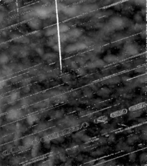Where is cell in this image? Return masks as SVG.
I'll use <instances>...</instances> for the list:
<instances>
[{
    "label": "cell",
    "instance_id": "cell-1",
    "mask_svg": "<svg viewBox=\"0 0 147 166\" xmlns=\"http://www.w3.org/2000/svg\"><path fill=\"white\" fill-rule=\"evenodd\" d=\"M52 8L46 6H38L34 9L33 13L35 16H39L41 18H46L52 12Z\"/></svg>",
    "mask_w": 147,
    "mask_h": 166
},
{
    "label": "cell",
    "instance_id": "cell-2",
    "mask_svg": "<svg viewBox=\"0 0 147 166\" xmlns=\"http://www.w3.org/2000/svg\"><path fill=\"white\" fill-rule=\"evenodd\" d=\"M22 116V111L19 108H12L6 114V118L8 121H15L19 120Z\"/></svg>",
    "mask_w": 147,
    "mask_h": 166
},
{
    "label": "cell",
    "instance_id": "cell-3",
    "mask_svg": "<svg viewBox=\"0 0 147 166\" xmlns=\"http://www.w3.org/2000/svg\"><path fill=\"white\" fill-rule=\"evenodd\" d=\"M110 27L116 30L122 29L125 25V22L122 18L119 16H114L110 20Z\"/></svg>",
    "mask_w": 147,
    "mask_h": 166
},
{
    "label": "cell",
    "instance_id": "cell-4",
    "mask_svg": "<svg viewBox=\"0 0 147 166\" xmlns=\"http://www.w3.org/2000/svg\"><path fill=\"white\" fill-rule=\"evenodd\" d=\"M27 25L33 30H38L42 26V22L40 19L36 17H32L29 19Z\"/></svg>",
    "mask_w": 147,
    "mask_h": 166
},
{
    "label": "cell",
    "instance_id": "cell-5",
    "mask_svg": "<svg viewBox=\"0 0 147 166\" xmlns=\"http://www.w3.org/2000/svg\"><path fill=\"white\" fill-rule=\"evenodd\" d=\"M124 49L126 53L129 55H135L139 52L138 46L134 44H127L124 47Z\"/></svg>",
    "mask_w": 147,
    "mask_h": 166
},
{
    "label": "cell",
    "instance_id": "cell-6",
    "mask_svg": "<svg viewBox=\"0 0 147 166\" xmlns=\"http://www.w3.org/2000/svg\"><path fill=\"white\" fill-rule=\"evenodd\" d=\"M70 38H78L81 37L83 33V31L79 28H74L70 29L67 32Z\"/></svg>",
    "mask_w": 147,
    "mask_h": 166
},
{
    "label": "cell",
    "instance_id": "cell-7",
    "mask_svg": "<svg viewBox=\"0 0 147 166\" xmlns=\"http://www.w3.org/2000/svg\"><path fill=\"white\" fill-rule=\"evenodd\" d=\"M12 38L16 43H28L30 42L29 38L19 34H14L12 35Z\"/></svg>",
    "mask_w": 147,
    "mask_h": 166
},
{
    "label": "cell",
    "instance_id": "cell-8",
    "mask_svg": "<svg viewBox=\"0 0 147 166\" xmlns=\"http://www.w3.org/2000/svg\"><path fill=\"white\" fill-rule=\"evenodd\" d=\"M20 97V92L19 91H15L11 92L8 96L7 102L10 104L15 103Z\"/></svg>",
    "mask_w": 147,
    "mask_h": 166
},
{
    "label": "cell",
    "instance_id": "cell-9",
    "mask_svg": "<svg viewBox=\"0 0 147 166\" xmlns=\"http://www.w3.org/2000/svg\"><path fill=\"white\" fill-rule=\"evenodd\" d=\"M78 9L76 7H65L62 10V12L66 15L74 16L76 15Z\"/></svg>",
    "mask_w": 147,
    "mask_h": 166
},
{
    "label": "cell",
    "instance_id": "cell-10",
    "mask_svg": "<svg viewBox=\"0 0 147 166\" xmlns=\"http://www.w3.org/2000/svg\"><path fill=\"white\" fill-rule=\"evenodd\" d=\"M58 33V27L56 25H53L48 27L44 31V35L46 37H52Z\"/></svg>",
    "mask_w": 147,
    "mask_h": 166
},
{
    "label": "cell",
    "instance_id": "cell-11",
    "mask_svg": "<svg viewBox=\"0 0 147 166\" xmlns=\"http://www.w3.org/2000/svg\"><path fill=\"white\" fill-rule=\"evenodd\" d=\"M35 136L33 135H30L24 137L22 140V143L24 145V147L28 148L30 147L32 145V143L33 141V140L35 138Z\"/></svg>",
    "mask_w": 147,
    "mask_h": 166
},
{
    "label": "cell",
    "instance_id": "cell-12",
    "mask_svg": "<svg viewBox=\"0 0 147 166\" xmlns=\"http://www.w3.org/2000/svg\"><path fill=\"white\" fill-rule=\"evenodd\" d=\"M103 61H105V63H107V64H113L117 62L118 61V58L114 55L109 54V55H107L104 57Z\"/></svg>",
    "mask_w": 147,
    "mask_h": 166
},
{
    "label": "cell",
    "instance_id": "cell-13",
    "mask_svg": "<svg viewBox=\"0 0 147 166\" xmlns=\"http://www.w3.org/2000/svg\"><path fill=\"white\" fill-rule=\"evenodd\" d=\"M111 93V90L108 88H102L98 89L97 92V95L102 97H106Z\"/></svg>",
    "mask_w": 147,
    "mask_h": 166
},
{
    "label": "cell",
    "instance_id": "cell-14",
    "mask_svg": "<svg viewBox=\"0 0 147 166\" xmlns=\"http://www.w3.org/2000/svg\"><path fill=\"white\" fill-rule=\"evenodd\" d=\"M147 106V103L146 102H141L140 103H137L136 105H134L133 106H131L129 108V111H133L135 110H139L141 109H144L146 108Z\"/></svg>",
    "mask_w": 147,
    "mask_h": 166
},
{
    "label": "cell",
    "instance_id": "cell-15",
    "mask_svg": "<svg viewBox=\"0 0 147 166\" xmlns=\"http://www.w3.org/2000/svg\"><path fill=\"white\" fill-rule=\"evenodd\" d=\"M38 120V116L35 114H30L28 116H27L26 118V121L27 123L30 125L32 126Z\"/></svg>",
    "mask_w": 147,
    "mask_h": 166
},
{
    "label": "cell",
    "instance_id": "cell-16",
    "mask_svg": "<svg viewBox=\"0 0 147 166\" xmlns=\"http://www.w3.org/2000/svg\"><path fill=\"white\" fill-rule=\"evenodd\" d=\"M121 81V79L120 77L118 76H113L111 77L110 78L108 79L107 80H105V82L108 84L109 85H114V84H116L118 83H120Z\"/></svg>",
    "mask_w": 147,
    "mask_h": 166
},
{
    "label": "cell",
    "instance_id": "cell-17",
    "mask_svg": "<svg viewBox=\"0 0 147 166\" xmlns=\"http://www.w3.org/2000/svg\"><path fill=\"white\" fill-rule=\"evenodd\" d=\"M128 113V110L126 109H122L117 110L116 111H114L110 114V117L111 118H117L120 116H122L123 115H125Z\"/></svg>",
    "mask_w": 147,
    "mask_h": 166
},
{
    "label": "cell",
    "instance_id": "cell-18",
    "mask_svg": "<svg viewBox=\"0 0 147 166\" xmlns=\"http://www.w3.org/2000/svg\"><path fill=\"white\" fill-rule=\"evenodd\" d=\"M76 52H78V51H77V49H76V47L75 43L70 44V45L67 46L65 49V52L66 53H68V54L75 53Z\"/></svg>",
    "mask_w": 147,
    "mask_h": 166
},
{
    "label": "cell",
    "instance_id": "cell-19",
    "mask_svg": "<svg viewBox=\"0 0 147 166\" xmlns=\"http://www.w3.org/2000/svg\"><path fill=\"white\" fill-rule=\"evenodd\" d=\"M9 61V57L6 53H2L0 54V64L5 65Z\"/></svg>",
    "mask_w": 147,
    "mask_h": 166
},
{
    "label": "cell",
    "instance_id": "cell-20",
    "mask_svg": "<svg viewBox=\"0 0 147 166\" xmlns=\"http://www.w3.org/2000/svg\"><path fill=\"white\" fill-rule=\"evenodd\" d=\"M143 109L139 110H135V111H130V113L129 115V118L130 120H132L134 118H137L139 117H140L141 115V114L143 113Z\"/></svg>",
    "mask_w": 147,
    "mask_h": 166
},
{
    "label": "cell",
    "instance_id": "cell-21",
    "mask_svg": "<svg viewBox=\"0 0 147 166\" xmlns=\"http://www.w3.org/2000/svg\"><path fill=\"white\" fill-rule=\"evenodd\" d=\"M57 57H58L57 55L55 53H47L43 55V58L44 60L47 61L49 62L56 59Z\"/></svg>",
    "mask_w": 147,
    "mask_h": 166
},
{
    "label": "cell",
    "instance_id": "cell-22",
    "mask_svg": "<svg viewBox=\"0 0 147 166\" xmlns=\"http://www.w3.org/2000/svg\"><path fill=\"white\" fill-rule=\"evenodd\" d=\"M40 144H37V145H32V148L31 150V156L33 158H36L39 150H40Z\"/></svg>",
    "mask_w": 147,
    "mask_h": 166
},
{
    "label": "cell",
    "instance_id": "cell-23",
    "mask_svg": "<svg viewBox=\"0 0 147 166\" xmlns=\"http://www.w3.org/2000/svg\"><path fill=\"white\" fill-rule=\"evenodd\" d=\"M91 62L95 68L103 67L106 64L105 61L102 60H101V59H96L95 60L91 61Z\"/></svg>",
    "mask_w": 147,
    "mask_h": 166
},
{
    "label": "cell",
    "instance_id": "cell-24",
    "mask_svg": "<svg viewBox=\"0 0 147 166\" xmlns=\"http://www.w3.org/2000/svg\"><path fill=\"white\" fill-rule=\"evenodd\" d=\"M64 114V111L63 110H56L51 114L50 117L52 119H58L61 118Z\"/></svg>",
    "mask_w": 147,
    "mask_h": 166
},
{
    "label": "cell",
    "instance_id": "cell-25",
    "mask_svg": "<svg viewBox=\"0 0 147 166\" xmlns=\"http://www.w3.org/2000/svg\"><path fill=\"white\" fill-rule=\"evenodd\" d=\"M1 74H2L5 77H8L13 74V72H12V69H10V68L4 67L3 69H1Z\"/></svg>",
    "mask_w": 147,
    "mask_h": 166
},
{
    "label": "cell",
    "instance_id": "cell-26",
    "mask_svg": "<svg viewBox=\"0 0 147 166\" xmlns=\"http://www.w3.org/2000/svg\"><path fill=\"white\" fill-rule=\"evenodd\" d=\"M139 140V137L137 135H133L129 136L127 140V143L129 144H133L136 141H138Z\"/></svg>",
    "mask_w": 147,
    "mask_h": 166
},
{
    "label": "cell",
    "instance_id": "cell-27",
    "mask_svg": "<svg viewBox=\"0 0 147 166\" xmlns=\"http://www.w3.org/2000/svg\"><path fill=\"white\" fill-rule=\"evenodd\" d=\"M58 36H59V40L61 42H66L70 38L67 32L59 33Z\"/></svg>",
    "mask_w": 147,
    "mask_h": 166
},
{
    "label": "cell",
    "instance_id": "cell-28",
    "mask_svg": "<svg viewBox=\"0 0 147 166\" xmlns=\"http://www.w3.org/2000/svg\"><path fill=\"white\" fill-rule=\"evenodd\" d=\"M136 82L139 84H146L147 82V75H141L137 77L136 79H135Z\"/></svg>",
    "mask_w": 147,
    "mask_h": 166
},
{
    "label": "cell",
    "instance_id": "cell-29",
    "mask_svg": "<svg viewBox=\"0 0 147 166\" xmlns=\"http://www.w3.org/2000/svg\"><path fill=\"white\" fill-rule=\"evenodd\" d=\"M70 30L69 27L66 24H60L58 27V32L59 33H65L67 32Z\"/></svg>",
    "mask_w": 147,
    "mask_h": 166
},
{
    "label": "cell",
    "instance_id": "cell-30",
    "mask_svg": "<svg viewBox=\"0 0 147 166\" xmlns=\"http://www.w3.org/2000/svg\"><path fill=\"white\" fill-rule=\"evenodd\" d=\"M75 44L76 47L77 51H81V50H85L88 47L87 45L83 42H77V43H75Z\"/></svg>",
    "mask_w": 147,
    "mask_h": 166
},
{
    "label": "cell",
    "instance_id": "cell-31",
    "mask_svg": "<svg viewBox=\"0 0 147 166\" xmlns=\"http://www.w3.org/2000/svg\"><path fill=\"white\" fill-rule=\"evenodd\" d=\"M21 137H22L21 132L17 131L15 135V136H14V143H15V144L18 145L19 144Z\"/></svg>",
    "mask_w": 147,
    "mask_h": 166
},
{
    "label": "cell",
    "instance_id": "cell-32",
    "mask_svg": "<svg viewBox=\"0 0 147 166\" xmlns=\"http://www.w3.org/2000/svg\"><path fill=\"white\" fill-rule=\"evenodd\" d=\"M108 120V118L107 116L106 115H103V116H101L97 118H96L94 120V123H103L105 122Z\"/></svg>",
    "mask_w": 147,
    "mask_h": 166
},
{
    "label": "cell",
    "instance_id": "cell-33",
    "mask_svg": "<svg viewBox=\"0 0 147 166\" xmlns=\"http://www.w3.org/2000/svg\"><path fill=\"white\" fill-rule=\"evenodd\" d=\"M80 140L82 141H83L84 143H89V142H91V141H93V138H91V137L84 134V135H83L82 136H81Z\"/></svg>",
    "mask_w": 147,
    "mask_h": 166
},
{
    "label": "cell",
    "instance_id": "cell-34",
    "mask_svg": "<svg viewBox=\"0 0 147 166\" xmlns=\"http://www.w3.org/2000/svg\"><path fill=\"white\" fill-rule=\"evenodd\" d=\"M85 163V165H88V166H93L94 165V160L93 159L90 158H86L83 160Z\"/></svg>",
    "mask_w": 147,
    "mask_h": 166
},
{
    "label": "cell",
    "instance_id": "cell-35",
    "mask_svg": "<svg viewBox=\"0 0 147 166\" xmlns=\"http://www.w3.org/2000/svg\"><path fill=\"white\" fill-rule=\"evenodd\" d=\"M104 149H98L97 150H96V151L92 152L91 153V156H100V155H102L104 153Z\"/></svg>",
    "mask_w": 147,
    "mask_h": 166
},
{
    "label": "cell",
    "instance_id": "cell-36",
    "mask_svg": "<svg viewBox=\"0 0 147 166\" xmlns=\"http://www.w3.org/2000/svg\"><path fill=\"white\" fill-rule=\"evenodd\" d=\"M83 94L85 95V96H86V97H88V98H91L93 96L92 91L90 88H88L84 89Z\"/></svg>",
    "mask_w": 147,
    "mask_h": 166
},
{
    "label": "cell",
    "instance_id": "cell-37",
    "mask_svg": "<svg viewBox=\"0 0 147 166\" xmlns=\"http://www.w3.org/2000/svg\"><path fill=\"white\" fill-rule=\"evenodd\" d=\"M147 160V153L146 152H144L140 155V161L141 163H146Z\"/></svg>",
    "mask_w": 147,
    "mask_h": 166
},
{
    "label": "cell",
    "instance_id": "cell-38",
    "mask_svg": "<svg viewBox=\"0 0 147 166\" xmlns=\"http://www.w3.org/2000/svg\"><path fill=\"white\" fill-rule=\"evenodd\" d=\"M76 73L79 76H85L86 75L87 71L85 68H78L76 69Z\"/></svg>",
    "mask_w": 147,
    "mask_h": 166
},
{
    "label": "cell",
    "instance_id": "cell-39",
    "mask_svg": "<svg viewBox=\"0 0 147 166\" xmlns=\"http://www.w3.org/2000/svg\"><path fill=\"white\" fill-rule=\"evenodd\" d=\"M134 72L136 73H143L146 72V67H140L139 68H136L134 69Z\"/></svg>",
    "mask_w": 147,
    "mask_h": 166
},
{
    "label": "cell",
    "instance_id": "cell-40",
    "mask_svg": "<svg viewBox=\"0 0 147 166\" xmlns=\"http://www.w3.org/2000/svg\"><path fill=\"white\" fill-rule=\"evenodd\" d=\"M31 82V79H28V78H26V79H24L21 80V85L23 86H25V85H30V83Z\"/></svg>",
    "mask_w": 147,
    "mask_h": 166
},
{
    "label": "cell",
    "instance_id": "cell-41",
    "mask_svg": "<svg viewBox=\"0 0 147 166\" xmlns=\"http://www.w3.org/2000/svg\"><path fill=\"white\" fill-rule=\"evenodd\" d=\"M62 79L64 82H66V83L69 82L71 80V76L69 74L65 75L62 77Z\"/></svg>",
    "mask_w": 147,
    "mask_h": 166
},
{
    "label": "cell",
    "instance_id": "cell-42",
    "mask_svg": "<svg viewBox=\"0 0 147 166\" xmlns=\"http://www.w3.org/2000/svg\"><path fill=\"white\" fill-rule=\"evenodd\" d=\"M36 52L39 55L41 56H43L44 54V49L42 47H37L36 48Z\"/></svg>",
    "mask_w": 147,
    "mask_h": 166
},
{
    "label": "cell",
    "instance_id": "cell-43",
    "mask_svg": "<svg viewBox=\"0 0 147 166\" xmlns=\"http://www.w3.org/2000/svg\"><path fill=\"white\" fill-rule=\"evenodd\" d=\"M47 104V102H40L37 103L35 105V107H37V108H43L46 106Z\"/></svg>",
    "mask_w": 147,
    "mask_h": 166
},
{
    "label": "cell",
    "instance_id": "cell-44",
    "mask_svg": "<svg viewBox=\"0 0 147 166\" xmlns=\"http://www.w3.org/2000/svg\"><path fill=\"white\" fill-rule=\"evenodd\" d=\"M7 84V81L4 78H0V90L3 88Z\"/></svg>",
    "mask_w": 147,
    "mask_h": 166
},
{
    "label": "cell",
    "instance_id": "cell-45",
    "mask_svg": "<svg viewBox=\"0 0 147 166\" xmlns=\"http://www.w3.org/2000/svg\"><path fill=\"white\" fill-rule=\"evenodd\" d=\"M116 165V161L115 160H111L109 162H106L105 166H114Z\"/></svg>",
    "mask_w": 147,
    "mask_h": 166
},
{
    "label": "cell",
    "instance_id": "cell-46",
    "mask_svg": "<svg viewBox=\"0 0 147 166\" xmlns=\"http://www.w3.org/2000/svg\"><path fill=\"white\" fill-rule=\"evenodd\" d=\"M129 158L131 162H134L136 159V153L135 152H132L129 155Z\"/></svg>",
    "mask_w": 147,
    "mask_h": 166
},
{
    "label": "cell",
    "instance_id": "cell-47",
    "mask_svg": "<svg viewBox=\"0 0 147 166\" xmlns=\"http://www.w3.org/2000/svg\"><path fill=\"white\" fill-rule=\"evenodd\" d=\"M22 91L24 93H28L30 91V85H25V86H23L22 87Z\"/></svg>",
    "mask_w": 147,
    "mask_h": 166
},
{
    "label": "cell",
    "instance_id": "cell-48",
    "mask_svg": "<svg viewBox=\"0 0 147 166\" xmlns=\"http://www.w3.org/2000/svg\"><path fill=\"white\" fill-rule=\"evenodd\" d=\"M108 141L109 143H114L116 141V137L113 134L110 135L108 138Z\"/></svg>",
    "mask_w": 147,
    "mask_h": 166
},
{
    "label": "cell",
    "instance_id": "cell-49",
    "mask_svg": "<svg viewBox=\"0 0 147 166\" xmlns=\"http://www.w3.org/2000/svg\"><path fill=\"white\" fill-rule=\"evenodd\" d=\"M134 20L137 22V23H140L142 22V17L140 15V14H136L134 16Z\"/></svg>",
    "mask_w": 147,
    "mask_h": 166
},
{
    "label": "cell",
    "instance_id": "cell-50",
    "mask_svg": "<svg viewBox=\"0 0 147 166\" xmlns=\"http://www.w3.org/2000/svg\"><path fill=\"white\" fill-rule=\"evenodd\" d=\"M70 66L71 68L73 69H75V70H76V69L78 68V66L77 64H76V62H71V64H70Z\"/></svg>",
    "mask_w": 147,
    "mask_h": 166
},
{
    "label": "cell",
    "instance_id": "cell-51",
    "mask_svg": "<svg viewBox=\"0 0 147 166\" xmlns=\"http://www.w3.org/2000/svg\"><path fill=\"white\" fill-rule=\"evenodd\" d=\"M106 162V160L101 159V160H99L98 163H96V165H98V166H105V164Z\"/></svg>",
    "mask_w": 147,
    "mask_h": 166
},
{
    "label": "cell",
    "instance_id": "cell-52",
    "mask_svg": "<svg viewBox=\"0 0 147 166\" xmlns=\"http://www.w3.org/2000/svg\"><path fill=\"white\" fill-rule=\"evenodd\" d=\"M37 78H38V80L42 81L47 78V76L45 74H39V75L37 76Z\"/></svg>",
    "mask_w": 147,
    "mask_h": 166
},
{
    "label": "cell",
    "instance_id": "cell-53",
    "mask_svg": "<svg viewBox=\"0 0 147 166\" xmlns=\"http://www.w3.org/2000/svg\"><path fill=\"white\" fill-rule=\"evenodd\" d=\"M22 79V76H17V77H15L14 78H13L12 82H14V83H16V82L21 81Z\"/></svg>",
    "mask_w": 147,
    "mask_h": 166
},
{
    "label": "cell",
    "instance_id": "cell-54",
    "mask_svg": "<svg viewBox=\"0 0 147 166\" xmlns=\"http://www.w3.org/2000/svg\"><path fill=\"white\" fill-rule=\"evenodd\" d=\"M84 134H85V133H84V132H78V133H76V134H75V135H74V137L75 138H76L80 139L81 136H82L83 135H84Z\"/></svg>",
    "mask_w": 147,
    "mask_h": 166
},
{
    "label": "cell",
    "instance_id": "cell-55",
    "mask_svg": "<svg viewBox=\"0 0 147 166\" xmlns=\"http://www.w3.org/2000/svg\"><path fill=\"white\" fill-rule=\"evenodd\" d=\"M52 49H53V50L54 51H55L56 52H59V43H56V44H55V45H54L52 47Z\"/></svg>",
    "mask_w": 147,
    "mask_h": 166
},
{
    "label": "cell",
    "instance_id": "cell-56",
    "mask_svg": "<svg viewBox=\"0 0 147 166\" xmlns=\"http://www.w3.org/2000/svg\"><path fill=\"white\" fill-rule=\"evenodd\" d=\"M134 2L137 5H143L144 3H146V0H134Z\"/></svg>",
    "mask_w": 147,
    "mask_h": 166
},
{
    "label": "cell",
    "instance_id": "cell-57",
    "mask_svg": "<svg viewBox=\"0 0 147 166\" xmlns=\"http://www.w3.org/2000/svg\"><path fill=\"white\" fill-rule=\"evenodd\" d=\"M106 141H107V140H106V138H105V137H101V138H99L98 140V143L101 144L105 143L106 142Z\"/></svg>",
    "mask_w": 147,
    "mask_h": 166
},
{
    "label": "cell",
    "instance_id": "cell-58",
    "mask_svg": "<svg viewBox=\"0 0 147 166\" xmlns=\"http://www.w3.org/2000/svg\"><path fill=\"white\" fill-rule=\"evenodd\" d=\"M84 156H85L84 155H78V156L76 157V160H78L79 162H82L86 158V157H84Z\"/></svg>",
    "mask_w": 147,
    "mask_h": 166
},
{
    "label": "cell",
    "instance_id": "cell-59",
    "mask_svg": "<svg viewBox=\"0 0 147 166\" xmlns=\"http://www.w3.org/2000/svg\"><path fill=\"white\" fill-rule=\"evenodd\" d=\"M28 103H29V101L27 99H22V104L23 106L28 105Z\"/></svg>",
    "mask_w": 147,
    "mask_h": 166
},
{
    "label": "cell",
    "instance_id": "cell-60",
    "mask_svg": "<svg viewBox=\"0 0 147 166\" xmlns=\"http://www.w3.org/2000/svg\"><path fill=\"white\" fill-rule=\"evenodd\" d=\"M134 30L136 31H139L141 30H142L141 27V25H140L139 23H137V24H136V25L134 27Z\"/></svg>",
    "mask_w": 147,
    "mask_h": 166
},
{
    "label": "cell",
    "instance_id": "cell-61",
    "mask_svg": "<svg viewBox=\"0 0 147 166\" xmlns=\"http://www.w3.org/2000/svg\"><path fill=\"white\" fill-rule=\"evenodd\" d=\"M110 130L108 129H103L101 131V133L102 135H105V134H108V133H109Z\"/></svg>",
    "mask_w": 147,
    "mask_h": 166
},
{
    "label": "cell",
    "instance_id": "cell-62",
    "mask_svg": "<svg viewBox=\"0 0 147 166\" xmlns=\"http://www.w3.org/2000/svg\"><path fill=\"white\" fill-rule=\"evenodd\" d=\"M4 19V15L2 12H0V24L2 22Z\"/></svg>",
    "mask_w": 147,
    "mask_h": 166
},
{
    "label": "cell",
    "instance_id": "cell-63",
    "mask_svg": "<svg viewBox=\"0 0 147 166\" xmlns=\"http://www.w3.org/2000/svg\"><path fill=\"white\" fill-rule=\"evenodd\" d=\"M141 36H142V38H146V31L143 32L142 34H141Z\"/></svg>",
    "mask_w": 147,
    "mask_h": 166
},
{
    "label": "cell",
    "instance_id": "cell-64",
    "mask_svg": "<svg viewBox=\"0 0 147 166\" xmlns=\"http://www.w3.org/2000/svg\"><path fill=\"white\" fill-rule=\"evenodd\" d=\"M1 74V68H0V75Z\"/></svg>",
    "mask_w": 147,
    "mask_h": 166
}]
</instances>
